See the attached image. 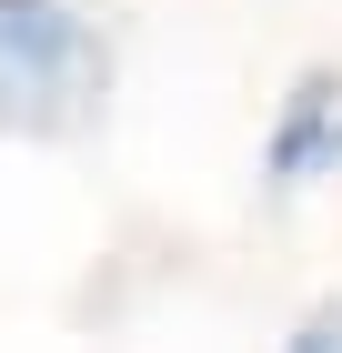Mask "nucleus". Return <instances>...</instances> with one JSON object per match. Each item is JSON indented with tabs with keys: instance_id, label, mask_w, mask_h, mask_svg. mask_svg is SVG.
Instances as JSON below:
<instances>
[{
	"instance_id": "1",
	"label": "nucleus",
	"mask_w": 342,
	"mask_h": 353,
	"mask_svg": "<svg viewBox=\"0 0 342 353\" xmlns=\"http://www.w3.org/2000/svg\"><path fill=\"white\" fill-rule=\"evenodd\" d=\"M101 101V41L71 0H0V111L21 132H71Z\"/></svg>"
}]
</instances>
